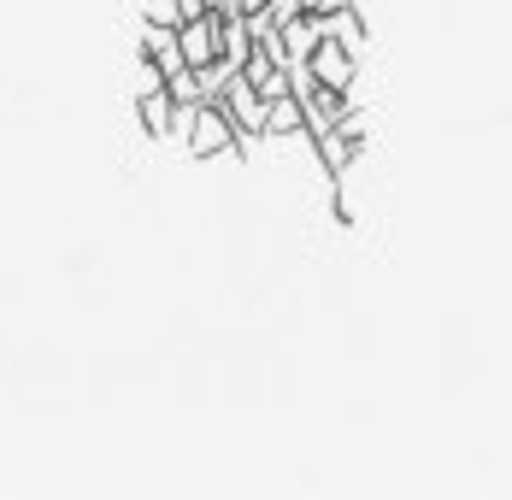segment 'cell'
<instances>
[{
	"instance_id": "obj_1",
	"label": "cell",
	"mask_w": 512,
	"mask_h": 500,
	"mask_svg": "<svg viewBox=\"0 0 512 500\" xmlns=\"http://www.w3.org/2000/svg\"><path fill=\"white\" fill-rule=\"evenodd\" d=\"M189 159H218V153H236V159H248V142L236 136V124H230V112L218 106V100H201L195 106V124H189V142H183Z\"/></svg>"
},
{
	"instance_id": "obj_2",
	"label": "cell",
	"mask_w": 512,
	"mask_h": 500,
	"mask_svg": "<svg viewBox=\"0 0 512 500\" xmlns=\"http://www.w3.org/2000/svg\"><path fill=\"white\" fill-rule=\"evenodd\" d=\"M218 106L230 112V124H236V136H242L248 148H254V142H265V112H271V100L259 95L242 71L230 77V89H224V100H218Z\"/></svg>"
},
{
	"instance_id": "obj_3",
	"label": "cell",
	"mask_w": 512,
	"mask_h": 500,
	"mask_svg": "<svg viewBox=\"0 0 512 500\" xmlns=\"http://www.w3.org/2000/svg\"><path fill=\"white\" fill-rule=\"evenodd\" d=\"M312 71H318V83L324 89H348L354 95V77H359V53L354 48H342L336 36H324L318 48H312V59H307Z\"/></svg>"
},
{
	"instance_id": "obj_4",
	"label": "cell",
	"mask_w": 512,
	"mask_h": 500,
	"mask_svg": "<svg viewBox=\"0 0 512 500\" xmlns=\"http://www.w3.org/2000/svg\"><path fill=\"white\" fill-rule=\"evenodd\" d=\"M265 136L271 142H301V148H312V136H307V106H301V95H277L271 100V112H265Z\"/></svg>"
},
{
	"instance_id": "obj_5",
	"label": "cell",
	"mask_w": 512,
	"mask_h": 500,
	"mask_svg": "<svg viewBox=\"0 0 512 500\" xmlns=\"http://www.w3.org/2000/svg\"><path fill=\"white\" fill-rule=\"evenodd\" d=\"M171 112H177V100L171 89H148V95H136V124H142V136L148 142H171Z\"/></svg>"
},
{
	"instance_id": "obj_6",
	"label": "cell",
	"mask_w": 512,
	"mask_h": 500,
	"mask_svg": "<svg viewBox=\"0 0 512 500\" xmlns=\"http://www.w3.org/2000/svg\"><path fill=\"white\" fill-rule=\"evenodd\" d=\"M318 42H324V12H301V18L283 24V59H289V65H295V59H312Z\"/></svg>"
},
{
	"instance_id": "obj_7",
	"label": "cell",
	"mask_w": 512,
	"mask_h": 500,
	"mask_svg": "<svg viewBox=\"0 0 512 500\" xmlns=\"http://www.w3.org/2000/svg\"><path fill=\"white\" fill-rule=\"evenodd\" d=\"M324 36H336L342 48H354V53H365V18H359V6H330L324 12Z\"/></svg>"
},
{
	"instance_id": "obj_8",
	"label": "cell",
	"mask_w": 512,
	"mask_h": 500,
	"mask_svg": "<svg viewBox=\"0 0 512 500\" xmlns=\"http://www.w3.org/2000/svg\"><path fill=\"white\" fill-rule=\"evenodd\" d=\"M142 18H148V24H183L177 0H148V6H142Z\"/></svg>"
},
{
	"instance_id": "obj_9",
	"label": "cell",
	"mask_w": 512,
	"mask_h": 500,
	"mask_svg": "<svg viewBox=\"0 0 512 500\" xmlns=\"http://www.w3.org/2000/svg\"><path fill=\"white\" fill-rule=\"evenodd\" d=\"M177 12H183V24H189V18H201V12H212V0H177Z\"/></svg>"
}]
</instances>
